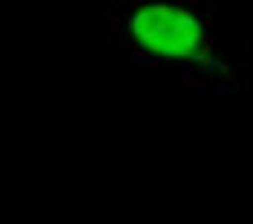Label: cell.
Masks as SVG:
<instances>
[{
  "label": "cell",
  "instance_id": "6da1fadb",
  "mask_svg": "<svg viewBox=\"0 0 253 224\" xmlns=\"http://www.w3.org/2000/svg\"><path fill=\"white\" fill-rule=\"evenodd\" d=\"M134 33L144 47L167 56L196 57L203 51V32L191 16L165 5L146 7L134 18Z\"/></svg>",
  "mask_w": 253,
  "mask_h": 224
}]
</instances>
